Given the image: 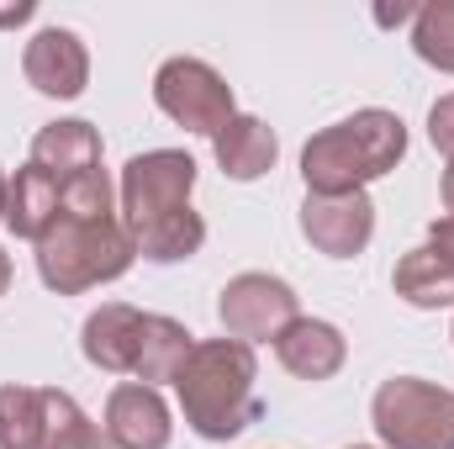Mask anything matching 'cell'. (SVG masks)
Returning a JSON list of instances; mask_svg holds the SVG:
<instances>
[{"label": "cell", "instance_id": "6da1fadb", "mask_svg": "<svg viewBox=\"0 0 454 449\" xmlns=\"http://www.w3.org/2000/svg\"><path fill=\"white\" fill-rule=\"evenodd\" d=\"M254 381H259V359H254V343H238V338H196L191 359L180 365L175 375V397H180V413L185 423L212 439L227 445L238 439L259 402H254Z\"/></svg>", "mask_w": 454, "mask_h": 449}, {"label": "cell", "instance_id": "7a4b0ae2", "mask_svg": "<svg viewBox=\"0 0 454 449\" xmlns=\"http://www.w3.org/2000/svg\"><path fill=\"white\" fill-rule=\"evenodd\" d=\"M407 154V127L396 112L364 106V112L343 116L333 127H323L307 148H301V180L307 196H343V191H364L370 180L391 175Z\"/></svg>", "mask_w": 454, "mask_h": 449}, {"label": "cell", "instance_id": "3957f363", "mask_svg": "<svg viewBox=\"0 0 454 449\" xmlns=\"http://www.w3.org/2000/svg\"><path fill=\"white\" fill-rule=\"evenodd\" d=\"M37 275L48 291L59 296H80L90 286L121 280L137 259L132 232L121 227V217H101V223H80V217H59L37 243Z\"/></svg>", "mask_w": 454, "mask_h": 449}, {"label": "cell", "instance_id": "277c9868", "mask_svg": "<svg viewBox=\"0 0 454 449\" xmlns=\"http://www.w3.org/2000/svg\"><path fill=\"white\" fill-rule=\"evenodd\" d=\"M370 423L386 449H454V391L418 375H391L370 397Z\"/></svg>", "mask_w": 454, "mask_h": 449}, {"label": "cell", "instance_id": "5b68a950", "mask_svg": "<svg viewBox=\"0 0 454 449\" xmlns=\"http://www.w3.org/2000/svg\"><path fill=\"white\" fill-rule=\"evenodd\" d=\"M191 191H196V159H191V154H180V148L132 154V159L121 164V180H116L121 227H127V232H143V227L185 212V207H191Z\"/></svg>", "mask_w": 454, "mask_h": 449}, {"label": "cell", "instance_id": "8992f818", "mask_svg": "<svg viewBox=\"0 0 454 449\" xmlns=\"http://www.w3.org/2000/svg\"><path fill=\"white\" fill-rule=\"evenodd\" d=\"M153 101L169 122H180L185 132L217 138L227 122L238 116L232 106V85L207 64V59H169L153 75Z\"/></svg>", "mask_w": 454, "mask_h": 449}, {"label": "cell", "instance_id": "52a82bcc", "mask_svg": "<svg viewBox=\"0 0 454 449\" xmlns=\"http://www.w3.org/2000/svg\"><path fill=\"white\" fill-rule=\"evenodd\" d=\"M217 318H223L227 338H238V343H264V338L275 343V338L301 318V302H296V291L280 275L248 270V275H232L223 286Z\"/></svg>", "mask_w": 454, "mask_h": 449}, {"label": "cell", "instance_id": "ba28073f", "mask_svg": "<svg viewBox=\"0 0 454 449\" xmlns=\"http://www.w3.org/2000/svg\"><path fill=\"white\" fill-rule=\"evenodd\" d=\"M301 232L317 254L328 259H354L364 254V243L375 238V201L364 191H343V196H307L301 201Z\"/></svg>", "mask_w": 454, "mask_h": 449}, {"label": "cell", "instance_id": "9c48e42d", "mask_svg": "<svg viewBox=\"0 0 454 449\" xmlns=\"http://www.w3.org/2000/svg\"><path fill=\"white\" fill-rule=\"evenodd\" d=\"M21 75L32 91H43L53 101H74L90 85V53L69 27H43L21 53Z\"/></svg>", "mask_w": 454, "mask_h": 449}, {"label": "cell", "instance_id": "30bf717a", "mask_svg": "<svg viewBox=\"0 0 454 449\" xmlns=\"http://www.w3.org/2000/svg\"><path fill=\"white\" fill-rule=\"evenodd\" d=\"M101 429H106L112 449H169V434H175L159 386H143V381H121L106 397Z\"/></svg>", "mask_w": 454, "mask_h": 449}, {"label": "cell", "instance_id": "8fae6325", "mask_svg": "<svg viewBox=\"0 0 454 449\" xmlns=\"http://www.w3.org/2000/svg\"><path fill=\"white\" fill-rule=\"evenodd\" d=\"M48 180H59V191L90 169H101V132L80 116H64V122H48L37 138H32V159Z\"/></svg>", "mask_w": 454, "mask_h": 449}, {"label": "cell", "instance_id": "7c38bea8", "mask_svg": "<svg viewBox=\"0 0 454 449\" xmlns=\"http://www.w3.org/2000/svg\"><path fill=\"white\" fill-rule=\"evenodd\" d=\"M275 359L296 375V381H333L348 359V338L323 323V318H296L286 334L275 338Z\"/></svg>", "mask_w": 454, "mask_h": 449}, {"label": "cell", "instance_id": "4fadbf2b", "mask_svg": "<svg viewBox=\"0 0 454 449\" xmlns=\"http://www.w3.org/2000/svg\"><path fill=\"white\" fill-rule=\"evenodd\" d=\"M137 328H143V312L127 307V302H106L85 318V359L106 375H132V359H137Z\"/></svg>", "mask_w": 454, "mask_h": 449}, {"label": "cell", "instance_id": "5bb4252c", "mask_svg": "<svg viewBox=\"0 0 454 449\" xmlns=\"http://www.w3.org/2000/svg\"><path fill=\"white\" fill-rule=\"evenodd\" d=\"M59 217H64V191H59V180H48L37 164H21V169L11 175V185H5V217H0V223L11 227L16 238L37 243Z\"/></svg>", "mask_w": 454, "mask_h": 449}, {"label": "cell", "instance_id": "9a60e30c", "mask_svg": "<svg viewBox=\"0 0 454 449\" xmlns=\"http://www.w3.org/2000/svg\"><path fill=\"white\" fill-rule=\"evenodd\" d=\"M212 148H217V164H223L227 180H259V175H270L275 159H280L275 127L259 122V116H248V112L232 116L223 132L212 138Z\"/></svg>", "mask_w": 454, "mask_h": 449}, {"label": "cell", "instance_id": "2e32d148", "mask_svg": "<svg viewBox=\"0 0 454 449\" xmlns=\"http://www.w3.org/2000/svg\"><path fill=\"white\" fill-rule=\"evenodd\" d=\"M191 349H196V338H191L185 323H175V318H164V312H143L132 381H143V386L169 381V386H175V375H180V365L191 359Z\"/></svg>", "mask_w": 454, "mask_h": 449}, {"label": "cell", "instance_id": "e0dca14e", "mask_svg": "<svg viewBox=\"0 0 454 449\" xmlns=\"http://www.w3.org/2000/svg\"><path fill=\"white\" fill-rule=\"evenodd\" d=\"M391 286H396V296H402L407 307H423V312L454 307V264H450V259H439L428 243L396 259Z\"/></svg>", "mask_w": 454, "mask_h": 449}, {"label": "cell", "instance_id": "ac0fdd59", "mask_svg": "<svg viewBox=\"0 0 454 449\" xmlns=\"http://www.w3.org/2000/svg\"><path fill=\"white\" fill-rule=\"evenodd\" d=\"M48 386H0V449H43Z\"/></svg>", "mask_w": 454, "mask_h": 449}, {"label": "cell", "instance_id": "d6986e66", "mask_svg": "<svg viewBox=\"0 0 454 449\" xmlns=\"http://www.w3.org/2000/svg\"><path fill=\"white\" fill-rule=\"evenodd\" d=\"M132 243H137V254L153 259V264H180V259L201 254V243H207V223H201L196 207H185V212H175V217H164V223L132 232Z\"/></svg>", "mask_w": 454, "mask_h": 449}, {"label": "cell", "instance_id": "ffe728a7", "mask_svg": "<svg viewBox=\"0 0 454 449\" xmlns=\"http://www.w3.org/2000/svg\"><path fill=\"white\" fill-rule=\"evenodd\" d=\"M43 449H112L106 429L85 418V407L69 397V391H53L48 386V434Z\"/></svg>", "mask_w": 454, "mask_h": 449}, {"label": "cell", "instance_id": "44dd1931", "mask_svg": "<svg viewBox=\"0 0 454 449\" xmlns=\"http://www.w3.org/2000/svg\"><path fill=\"white\" fill-rule=\"evenodd\" d=\"M412 53L423 64H434L439 75H454V0L418 5V16H412Z\"/></svg>", "mask_w": 454, "mask_h": 449}, {"label": "cell", "instance_id": "7402d4cb", "mask_svg": "<svg viewBox=\"0 0 454 449\" xmlns=\"http://www.w3.org/2000/svg\"><path fill=\"white\" fill-rule=\"evenodd\" d=\"M116 185L106 169H90L80 180L64 185V217H80V223H101V217H116Z\"/></svg>", "mask_w": 454, "mask_h": 449}, {"label": "cell", "instance_id": "603a6c76", "mask_svg": "<svg viewBox=\"0 0 454 449\" xmlns=\"http://www.w3.org/2000/svg\"><path fill=\"white\" fill-rule=\"evenodd\" d=\"M428 138H434L439 154L454 159V96H439V101H434V112H428Z\"/></svg>", "mask_w": 454, "mask_h": 449}, {"label": "cell", "instance_id": "cb8c5ba5", "mask_svg": "<svg viewBox=\"0 0 454 449\" xmlns=\"http://www.w3.org/2000/svg\"><path fill=\"white\" fill-rule=\"evenodd\" d=\"M428 248H434L439 259H450V264H454V212H444L439 223L428 227Z\"/></svg>", "mask_w": 454, "mask_h": 449}, {"label": "cell", "instance_id": "d4e9b609", "mask_svg": "<svg viewBox=\"0 0 454 449\" xmlns=\"http://www.w3.org/2000/svg\"><path fill=\"white\" fill-rule=\"evenodd\" d=\"M444 207L454 212V159H450V169H444Z\"/></svg>", "mask_w": 454, "mask_h": 449}, {"label": "cell", "instance_id": "484cf974", "mask_svg": "<svg viewBox=\"0 0 454 449\" xmlns=\"http://www.w3.org/2000/svg\"><path fill=\"white\" fill-rule=\"evenodd\" d=\"M11 291V259H5V248H0V296Z\"/></svg>", "mask_w": 454, "mask_h": 449}, {"label": "cell", "instance_id": "4316f807", "mask_svg": "<svg viewBox=\"0 0 454 449\" xmlns=\"http://www.w3.org/2000/svg\"><path fill=\"white\" fill-rule=\"evenodd\" d=\"M5 185H11V180H5V175H0V217H5Z\"/></svg>", "mask_w": 454, "mask_h": 449}, {"label": "cell", "instance_id": "83f0119b", "mask_svg": "<svg viewBox=\"0 0 454 449\" xmlns=\"http://www.w3.org/2000/svg\"><path fill=\"white\" fill-rule=\"evenodd\" d=\"M354 449H370V445H354Z\"/></svg>", "mask_w": 454, "mask_h": 449}]
</instances>
